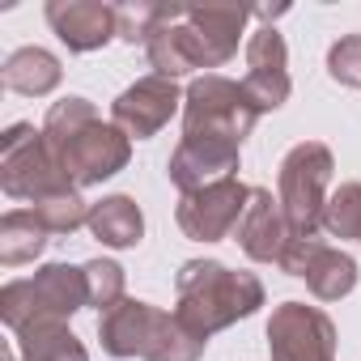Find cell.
<instances>
[{"label": "cell", "mask_w": 361, "mask_h": 361, "mask_svg": "<svg viewBox=\"0 0 361 361\" xmlns=\"http://www.w3.org/2000/svg\"><path fill=\"white\" fill-rule=\"evenodd\" d=\"M85 226H90V234H94L102 247H111V251H132V247H140V238H145V213H140V204H136L132 196H123V192L94 200Z\"/></svg>", "instance_id": "cell-17"}, {"label": "cell", "mask_w": 361, "mask_h": 361, "mask_svg": "<svg viewBox=\"0 0 361 361\" xmlns=\"http://www.w3.org/2000/svg\"><path fill=\"white\" fill-rule=\"evenodd\" d=\"M323 230H327L331 238L361 243V183H340V188L327 196Z\"/></svg>", "instance_id": "cell-22"}, {"label": "cell", "mask_w": 361, "mask_h": 361, "mask_svg": "<svg viewBox=\"0 0 361 361\" xmlns=\"http://www.w3.org/2000/svg\"><path fill=\"white\" fill-rule=\"evenodd\" d=\"M243 90L251 98V106L259 115L268 111H281L293 94V81H289V47L281 39L276 26H259L251 39H247V77H243Z\"/></svg>", "instance_id": "cell-13"}, {"label": "cell", "mask_w": 361, "mask_h": 361, "mask_svg": "<svg viewBox=\"0 0 361 361\" xmlns=\"http://www.w3.org/2000/svg\"><path fill=\"white\" fill-rule=\"evenodd\" d=\"M43 140H47L56 166L64 170V178L77 188L106 183V178H115L132 161V140L111 119H102L98 106L81 94L51 102V111L43 119Z\"/></svg>", "instance_id": "cell-1"}, {"label": "cell", "mask_w": 361, "mask_h": 361, "mask_svg": "<svg viewBox=\"0 0 361 361\" xmlns=\"http://www.w3.org/2000/svg\"><path fill=\"white\" fill-rule=\"evenodd\" d=\"M234 238L247 251V259H255V264H281L285 259L293 234H289V221L281 213V200L268 188H251V204H247Z\"/></svg>", "instance_id": "cell-16"}, {"label": "cell", "mask_w": 361, "mask_h": 361, "mask_svg": "<svg viewBox=\"0 0 361 361\" xmlns=\"http://www.w3.org/2000/svg\"><path fill=\"white\" fill-rule=\"evenodd\" d=\"M174 9L178 5H149V0H136V5H119V39L123 43H149V35L161 26V22H170L174 18Z\"/></svg>", "instance_id": "cell-25"}, {"label": "cell", "mask_w": 361, "mask_h": 361, "mask_svg": "<svg viewBox=\"0 0 361 361\" xmlns=\"http://www.w3.org/2000/svg\"><path fill=\"white\" fill-rule=\"evenodd\" d=\"M255 13L247 5H188L183 39L196 68H221L238 56V39Z\"/></svg>", "instance_id": "cell-10"}, {"label": "cell", "mask_w": 361, "mask_h": 361, "mask_svg": "<svg viewBox=\"0 0 361 361\" xmlns=\"http://www.w3.org/2000/svg\"><path fill=\"white\" fill-rule=\"evenodd\" d=\"M98 340L102 353L128 361V357H145V361H200L204 357V340H196L183 323L174 319V310H157L140 298H123L119 306H111L106 314H98Z\"/></svg>", "instance_id": "cell-3"}, {"label": "cell", "mask_w": 361, "mask_h": 361, "mask_svg": "<svg viewBox=\"0 0 361 361\" xmlns=\"http://www.w3.org/2000/svg\"><path fill=\"white\" fill-rule=\"evenodd\" d=\"M183 94H188V90H178V81L149 73V77L132 81V85L111 102V123H115L128 140H149V136H157V132L174 119V111L183 106Z\"/></svg>", "instance_id": "cell-12"}, {"label": "cell", "mask_w": 361, "mask_h": 361, "mask_svg": "<svg viewBox=\"0 0 361 361\" xmlns=\"http://www.w3.org/2000/svg\"><path fill=\"white\" fill-rule=\"evenodd\" d=\"M81 306H90L85 289V268L73 264H43L35 276L9 281L0 289V319L9 331H22L30 323H68Z\"/></svg>", "instance_id": "cell-4"}, {"label": "cell", "mask_w": 361, "mask_h": 361, "mask_svg": "<svg viewBox=\"0 0 361 361\" xmlns=\"http://www.w3.org/2000/svg\"><path fill=\"white\" fill-rule=\"evenodd\" d=\"M238 161H243V145L213 140V136H183L166 161V174L178 192H200L209 183L234 178Z\"/></svg>", "instance_id": "cell-15"}, {"label": "cell", "mask_w": 361, "mask_h": 361, "mask_svg": "<svg viewBox=\"0 0 361 361\" xmlns=\"http://www.w3.org/2000/svg\"><path fill=\"white\" fill-rule=\"evenodd\" d=\"M264 302V281L255 272H234L221 259H188L174 276V319L204 344L230 323L251 319Z\"/></svg>", "instance_id": "cell-2"}, {"label": "cell", "mask_w": 361, "mask_h": 361, "mask_svg": "<svg viewBox=\"0 0 361 361\" xmlns=\"http://www.w3.org/2000/svg\"><path fill=\"white\" fill-rule=\"evenodd\" d=\"M272 361H336V323L306 302H281L268 319Z\"/></svg>", "instance_id": "cell-9"}, {"label": "cell", "mask_w": 361, "mask_h": 361, "mask_svg": "<svg viewBox=\"0 0 361 361\" xmlns=\"http://www.w3.org/2000/svg\"><path fill=\"white\" fill-rule=\"evenodd\" d=\"M0 188H5L9 200H22V204H43L77 183H68L64 170L56 166L47 140H43V128L35 123H13L0 136Z\"/></svg>", "instance_id": "cell-6"}, {"label": "cell", "mask_w": 361, "mask_h": 361, "mask_svg": "<svg viewBox=\"0 0 361 361\" xmlns=\"http://www.w3.org/2000/svg\"><path fill=\"white\" fill-rule=\"evenodd\" d=\"M0 81H5V90H13V94L47 98V94L60 90L64 64H60V56L47 51V47H18V51L5 60V68H0Z\"/></svg>", "instance_id": "cell-18"}, {"label": "cell", "mask_w": 361, "mask_h": 361, "mask_svg": "<svg viewBox=\"0 0 361 361\" xmlns=\"http://www.w3.org/2000/svg\"><path fill=\"white\" fill-rule=\"evenodd\" d=\"M255 119L259 111L251 106L243 81H230L221 73H200L183 94V136H213L243 145Z\"/></svg>", "instance_id": "cell-7"}, {"label": "cell", "mask_w": 361, "mask_h": 361, "mask_svg": "<svg viewBox=\"0 0 361 361\" xmlns=\"http://www.w3.org/2000/svg\"><path fill=\"white\" fill-rule=\"evenodd\" d=\"M30 213L47 226V234H73V230H81L90 221V200L81 196V188H68V192L35 204Z\"/></svg>", "instance_id": "cell-23"}, {"label": "cell", "mask_w": 361, "mask_h": 361, "mask_svg": "<svg viewBox=\"0 0 361 361\" xmlns=\"http://www.w3.org/2000/svg\"><path fill=\"white\" fill-rule=\"evenodd\" d=\"M247 204H251V188L234 174V178L200 188V192H183L178 209H174V221L192 243H221L238 230Z\"/></svg>", "instance_id": "cell-8"}, {"label": "cell", "mask_w": 361, "mask_h": 361, "mask_svg": "<svg viewBox=\"0 0 361 361\" xmlns=\"http://www.w3.org/2000/svg\"><path fill=\"white\" fill-rule=\"evenodd\" d=\"M183 13H188V5H178L174 18L161 22V26L149 35V43H145V56H149L153 73H157V77H170V81L196 73L192 51H188V39H183Z\"/></svg>", "instance_id": "cell-21"}, {"label": "cell", "mask_w": 361, "mask_h": 361, "mask_svg": "<svg viewBox=\"0 0 361 361\" xmlns=\"http://www.w3.org/2000/svg\"><path fill=\"white\" fill-rule=\"evenodd\" d=\"M43 18L51 35L77 56L102 51L111 39H119V5H102V0H47Z\"/></svg>", "instance_id": "cell-14"}, {"label": "cell", "mask_w": 361, "mask_h": 361, "mask_svg": "<svg viewBox=\"0 0 361 361\" xmlns=\"http://www.w3.org/2000/svg\"><path fill=\"white\" fill-rule=\"evenodd\" d=\"M281 268L298 281H306V289L319 298V302H340L357 289V259L323 238H293Z\"/></svg>", "instance_id": "cell-11"}, {"label": "cell", "mask_w": 361, "mask_h": 361, "mask_svg": "<svg viewBox=\"0 0 361 361\" xmlns=\"http://www.w3.org/2000/svg\"><path fill=\"white\" fill-rule=\"evenodd\" d=\"M327 77L336 85L361 90V35H344L327 47Z\"/></svg>", "instance_id": "cell-26"}, {"label": "cell", "mask_w": 361, "mask_h": 361, "mask_svg": "<svg viewBox=\"0 0 361 361\" xmlns=\"http://www.w3.org/2000/svg\"><path fill=\"white\" fill-rule=\"evenodd\" d=\"M336 157L319 140H302L281 157L276 170V200L289 221L293 238H319L323 230V209H327V183H331Z\"/></svg>", "instance_id": "cell-5"}, {"label": "cell", "mask_w": 361, "mask_h": 361, "mask_svg": "<svg viewBox=\"0 0 361 361\" xmlns=\"http://www.w3.org/2000/svg\"><path fill=\"white\" fill-rule=\"evenodd\" d=\"M13 336H18V357L22 361H90L85 344L73 336L68 323L47 319V323H30Z\"/></svg>", "instance_id": "cell-19"}, {"label": "cell", "mask_w": 361, "mask_h": 361, "mask_svg": "<svg viewBox=\"0 0 361 361\" xmlns=\"http://www.w3.org/2000/svg\"><path fill=\"white\" fill-rule=\"evenodd\" d=\"M85 268V289H90V306L98 310V314H106L111 306H119L128 293H123V268L115 264V259H90V264H81Z\"/></svg>", "instance_id": "cell-24"}, {"label": "cell", "mask_w": 361, "mask_h": 361, "mask_svg": "<svg viewBox=\"0 0 361 361\" xmlns=\"http://www.w3.org/2000/svg\"><path fill=\"white\" fill-rule=\"evenodd\" d=\"M47 226L30 213V209H9L0 217V264L5 268H22L35 264L47 247Z\"/></svg>", "instance_id": "cell-20"}]
</instances>
